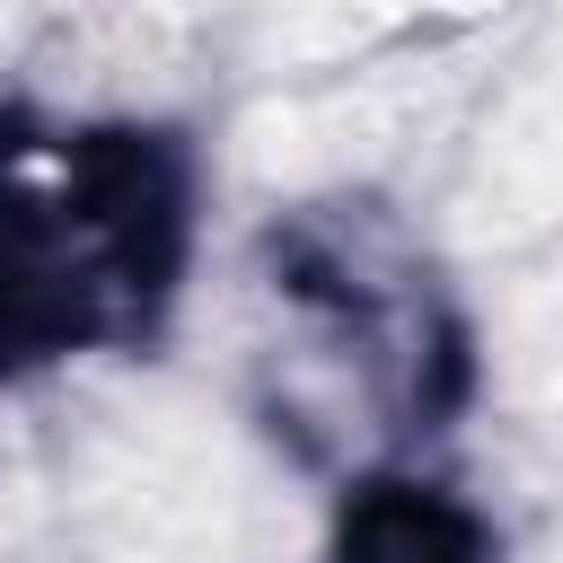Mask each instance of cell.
Here are the masks:
<instances>
[{
    "mask_svg": "<svg viewBox=\"0 0 563 563\" xmlns=\"http://www.w3.org/2000/svg\"><path fill=\"white\" fill-rule=\"evenodd\" d=\"M185 255V158L150 132L0 150V361L150 334Z\"/></svg>",
    "mask_w": 563,
    "mask_h": 563,
    "instance_id": "cell-1",
    "label": "cell"
},
{
    "mask_svg": "<svg viewBox=\"0 0 563 563\" xmlns=\"http://www.w3.org/2000/svg\"><path fill=\"white\" fill-rule=\"evenodd\" d=\"M343 563H484V528L431 484H369L343 519Z\"/></svg>",
    "mask_w": 563,
    "mask_h": 563,
    "instance_id": "cell-2",
    "label": "cell"
}]
</instances>
